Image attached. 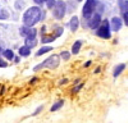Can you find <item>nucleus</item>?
Here are the masks:
<instances>
[{"mask_svg":"<svg viewBox=\"0 0 128 123\" xmlns=\"http://www.w3.org/2000/svg\"><path fill=\"white\" fill-rule=\"evenodd\" d=\"M42 14H44L42 6L32 5L26 8L22 14V24L28 27H36V24L42 22Z\"/></svg>","mask_w":128,"mask_h":123,"instance_id":"1","label":"nucleus"},{"mask_svg":"<svg viewBox=\"0 0 128 123\" xmlns=\"http://www.w3.org/2000/svg\"><path fill=\"white\" fill-rule=\"evenodd\" d=\"M60 56L59 54H51L49 58H46L44 62H41L40 64L35 66L34 67V72H38V70H42L45 68H49V69H56L59 66H60Z\"/></svg>","mask_w":128,"mask_h":123,"instance_id":"2","label":"nucleus"},{"mask_svg":"<svg viewBox=\"0 0 128 123\" xmlns=\"http://www.w3.org/2000/svg\"><path fill=\"white\" fill-rule=\"evenodd\" d=\"M51 16L55 20H63L67 16V4L64 0H56L54 8L51 9Z\"/></svg>","mask_w":128,"mask_h":123,"instance_id":"3","label":"nucleus"},{"mask_svg":"<svg viewBox=\"0 0 128 123\" xmlns=\"http://www.w3.org/2000/svg\"><path fill=\"white\" fill-rule=\"evenodd\" d=\"M95 35L102 38V40H110L112 38V30H110V24H109V19H102L100 26L95 30Z\"/></svg>","mask_w":128,"mask_h":123,"instance_id":"4","label":"nucleus"},{"mask_svg":"<svg viewBox=\"0 0 128 123\" xmlns=\"http://www.w3.org/2000/svg\"><path fill=\"white\" fill-rule=\"evenodd\" d=\"M99 0H84V4L82 8V19H88L96 10Z\"/></svg>","mask_w":128,"mask_h":123,"instance_id":"5","label":"nucleus"},{"mask_svg":"<svg viewBox=\"0 0 128 123\" xmlns=\"http://www.w3.org/2000/svg\"><path fill=\"white\" fill-rule=\"evenodd\" d=\"M101 20H102V18H101V14H99V13H94L88 19H86V23H87V28H90V30H96L99 26H100V23H101Z\"/></svg>","mask_w":128,"mask_h":123,"instance_id":"6","label":"nucleus"},{"mask_svg":"<svg viewBox=\"0 0 128 123\" xmlns=\"http://www.w3.org/2000/svg\"><path fill=\"white\" fill-rule=\"evenodd\" d=\"M109 24H110L112 32H119V31L122 30V27L124 26L122 18L118 17V16H115V17H113L112 19H109Z\"/></svg>","mask_w":128,"mask_h":123,"instance_id":"7","label":"nucleus"},{"mask_svg":"<svg viewBox=\"0 0 128 123\" xmlns=\"http://www.w3.org/2000/svg\"><path fill=\"white\" fill-rule=\"evenodd\" d=\"M69 30H70V32H77L78 28H80V17L77 16H72V18L69 19V22L66 24Z\"/></svg>","mask_w":128,"mask_h":123,"instance_id":"8","label":"nucleus"},{"mask_svg":"<svg viewBox=\"0 0 128 123\" xmlns=\"http://www.w3.org/2000/svg\"><path fill=\"white\" fill-rule=\"evenodd\" d=\"M54 50V48L52 46H50V45H42L37 51H36V54H35V56L36 58H38V56H44V55H46V54H49V53H51V51Z\"/></svg>","mask_w":128,"mask_h":123,"instance_id":"9","label":"nucleus"},{"mask_svg":"<svg viewBox=\"0 0 128 123\" xmlns=\"http://www.w3.org/2000/svg\"><path fill=\"white\" fill-rule=\"evenodd\" d=\"M56 40V37L52 35V34H45V35H42L40 37V44L42 45H46V44H51V42H54V41Z\"/></svg>","mask_w":128,"mask_h":123,"instance_id":"10","label":"nucleus"},{"mask_svg":"<svg viewBox=\"0 0 128 123\" xmlns=\"http://www.w3.org/2000/svg\"><path fill=\"white\" fill-rule=\"evenodd\" d=\"M31 54H32V49H30L28 46L22 45V46L18 48V54L17 55H19L20 58H28Z\"/></svg>","mask_w":128,"mask_h":123,"instance_id":"11","label":"nucleus"},{"mask_svg":"<svg viewBox=\"0 0 128 123\" xmlns=\"http://www.w3.org/2000/svg\"><path fill=\"white\" fill-rule=\"evenodd\" d=\"M126 68H127V64L126 63H120V64H116L115 67H114V69H113V77L114 78H118L123 72L126 70Z\"/></svg>","mask_w":128,"mask_h":123,"instance_id":"12","label":"nucleus"},{"mask_svg":"<svg viewBox=\"0 0 128 123\" xmlns=\"http://www.w3.org/2000/svg\"><path fill=\"white\" fill-rule=\"evenodd\" d=\"M82 45H83V41L82 40H76L74 44L72 45V50H70V54L72 55H78L80 51L82 49Z\"/></svg>","mask_w":128,"mask_h":123,"instance_id":"13","label":"nucleus"},{"mask_svg":"<svg viewBox=\"0 0 128 123\" xmlns=\"http://www.w3.org/2000/svg\"><path fill=\"white\" fill-rule=\"evenodd\" d=\"M2 56H3L5 60H8V62H13V59H14V56H16V53H14V50H13V49L6 48V49L3 50Z\"/></svg>","mask_w":128,"mask_h":123,"instance_id":"14","label":"nucleus"},{"mask_svg":"<svg viewBox=\"0 0 128 123\" xmlns=\"http://www.w3.org/2000/svg\"><path fill=\"white\" fill-rule=\"evenodd\" d=\"M37 44H38V40H37V37H26L24 38V44L23 45H26V46H28L30 49H34V48H36L37 46Z\"/></svg>","mask_w":128,"mask_h":123,"instance_id":"15","label":"nucleus"},{"mask_svg":"<svg viewBox=\"0 0 128 123\" xmlns=\"http://www.w3.org/2000/svg\"><path fill=\"white\" fill-rule=\"evenodd\" d=\"M12 18V14H10V10L8 8H3L0 9V20H8Z\"/></svg>","mask_w":128,"mask_h":123,"instance_id":"16","label":"nucleus"},{"mask_svg":"<svg viewBox=\"0 0 128 123\" xmlns=\"http://www.w3.org/2000/svg\"><path fill=\"white\" fill-rule=\"evenodd\" d=\"M120 10V14L122 13H128V0H116Z\"/></svg>","mask_w":128,"mask_h":123,"instance_id":"17","label":"nucleus"},{"mask_svg":"<svg viewBox=\"0 0 128 123\" xmlns=\"http://www.w3.org/2000/svg\"><path fill=\"white\" fill-rule=\"evenodd\" d=\"M26 2L24 0H16L14 2V9L17 10V12H23V10L26 9Z\"/></svg>","mask_w":128,"mask_h":123,"instance_id":"18","label":"nucleus"},{"mask_svg":"<svg viewBox=\"0 0 128 123\" xmlns=\"http://www.w3.org/2000/svg\"><path fill=\"white\" fill-rule=\"evenodd\" d=\"M66 4H67V13H73L76 10L78 3L76 0H69V2H66Z\"/></svg>","mask_w":128,"mask_h":123,"instance_id":"19","label":"nucleus"},{"mask_svg":"<svg viewBox=\"0 0 128 123\" xmlns=\"http://www.w3.org/2000/svg\"><path fill=\"white\" fill-rule=\"evenodd\" d=\"M51 34L54 35L56 38H58V37H62L63 34H64V27H63V26H59V24H55V26H54V31H52Z\"/></svg>","mask_w":128,"mask_h":123,"instance_id":"20","label":"nucleus"},{"mask_svg":"<svg viewBox=\"0 0 128 123\" xmlns=\"http://www.w3.org/2000/svg\"><path fill=\"white\" fill-rule=\"evenodd\" d=\"M63 105H64V100H58V101H55L54 104H52V106L50 108V112H51V113H55V112H58L59 109H62Z\"/></svg>","mask_w":128,"mask_h":123,"instance_id":"21","label":"nucleus"},{"mask_svg":"<svg viewBox=\"0 0 128 123\" xmlns=\"http://www.w3.org/2000/svg\"><path fill=\"white\" fill-rule=\"evenodd\" d=\"M30 28L31 27H28V26H24V24H22V26H19V28H18V32H19V36L20 37H26L27 35H28V31H30Z\"/></svg>","mask_w":128,"mask_h":123,"instance_id":"22","label":"nucleus"},{"mask_svg":"<svg viewBox=\"0 0 128 123\" xmlns=\"http://www.w3.org/2000/svg\"><path fill=\"white\" fill-rule=\"evenodd\" d=\"M59 56H60L62 60L68 62V60L70 59L72 54H70V51H69V50H63V51H60V53H59Z\"/></svg>","mask_w":128,"mask_h":123,"instance_id":"23","label":"nucleus"},{"mask_svg":"<svg viewBox=\"0 0 128 123\" xmlns=\"http://www.w3.org/2000/svg\"><path fill=\"white\" fill-rule=\"evenodd\" d=\"M104 10H105V4L98 2V5H96V10H95V12H96V13H99V14H102V13H104Z\"/></svg>","mask_w":128,"mask_h":123,"instance_id":"24","label":"nucleus"},{"mask_svg":"<svg viewBox=\"0 0 128 123\" xmlns=\"http://www.w3.org/2000/svg\"><path fill=\"white\" fill-rule=\"evenodd\" d=\"M83 86H84V84H80V85L77 84L76 86L73 87V90H72V94H73V95H76V94H78V92H80V91H81V90L83 88Z\"/></svg>","mask_w":128,"mask_h":123,"instance_id":"25","label":"nucleus"},{"mask_svg":"<svg viewBox=\"0 0 128 123\" xmlns=\"http://www.w3.org/2000/svg\"><path fill=\"white\" fill-rule=\"evenodd\" d=\"M55 3H56V0H46V3H45V5H46L48 10H51L52 8H54Z\"/></svg>","mask_w":128,"mask_h":123,"instance_id":"26","label":"nucleus"},{"mask_svg":"<svg viewBox=\"0 0 128 123\" xmlns=\"http://www.w3.org/2000/svg\"><path fill=\"white\" fill-rule=\"evenodd\" d=\"M8 66H9V62L5 60L3 56H0V68L4 69V68H8Z\"/></svg>","mask_w":128,"mask_h":123,"instance_id":"27","label":"nucleus"},{"mask_svg":"<svg viewBox=\"0 0 128 123\" xmlns=\"http://www.w3.org/2000/svg\"><path fill=\"white\" fill-rule=\"evenodd\" d=\"M120 18L123 20V24L128 27V13H122L120 14Z\"/></svg>","mask_w":128,"mask_h":123,"instance_id":"28","label":"nucleus"},{"mask_svg":"<svg viewBox=\"0 0 128 123\" xmlns=\"http://www.w3.org/2000/svg\"><path fill=\"white\" fill-rule=\"evenodd\" d=\"M42 110H44V105H40V106H38V108H37L34 113H32V114H31V117H36V116H38Z\"/></svg>","mask_w":128,"mask_h":123,"instance_id":"29","label":"nucleus"},{"mask_svg":"<svg viewBox=\"0 0 128 123\" xmlns=\"http://www.w3.org/2000/svg\"><path fill=\"white\" fill-rule=\"evenodd\" d=\"M32 2H34V4H35V5L42 6V5H45V3H46V0H32Z\"/></svg>","mask_w":128,"mask_h":123,"instance_id":"30","label":"nucleus"},{"mask_svg":"<svg viewBox=\"0 0 128 123\" xmlns=\"http://www.w3.org/2000/svg\"><path fill=\"white\" fill-rule=\"evenodd\" d=\"M46 28H48V27H46L45 24H44V26H42V27L40 28V31H38V34H40V36H42V35H45V34H48V32H46Z\"/></svg>","mask_w":128,"mask_h":123,"instance_id":"31","label":"nucleus"},{"mask_svg":"<svg viewBox=\"0 0 128 123\" xmlns=\"http://www.w3.org/2000/svg\"><path fill=\"white\" fill-rule=\"evenodd\" d=\"M20 59H22V58L16 54V56H14V59H13V63H14V64H19V63H20Z\"/></svg>","mask_w":128,"mask_h":123,"instance_id":"32","label":"nucleus"},{"mask_svg":"<svg viewBox=\"0 0 128 123\" xmlns=\"http://www.w3.org/2000/svg\"><path fill=\"white\" fill-rule=\"evenodd\" d=\"M37 81H38V78H37V77H32V78L30 80V82H28V84H30V85H35Z\"/></svg>","mask_w":128,"mask_h":123,"instance_id":"33","label":"nucleus"},{"mask_svg":"<svg viewBox=\"0 0 128 123\" xmlns=\"http://www.w3.org/2000/svg\"><path fill=\"white\" fill-rule=\"evenodd\" d=\"M66 84H68V78H63V80L59 81V86H63V85H66Z\"/></svg>","mask_w":128,"mask_h":123,"instance_id":"34","label":"nucleus"},{"mask_svg":"<svg viewBox=\"0 0 128 123\" xmlns=\"http://www.w3.org/2000/svg\"><path fill=\"white\" fill-rule=\"evenodd\" d=\"M91 64H92V62H91V60H87V62H86V63H84V64H83V68H88V67H90Z\"/></svg>","mask_w":128,"mask_h":123,"instance_id":"35","label":"nucleus"},{"mask_svg":"<svg viewBox=\"0 0 128 123\" xmlns=\"http://www.w3.org/2000/svg\"><path fill=\"white\" fill-rule=\"evenodd\" d=\"M5 48H4V45H3V42H0V56H2V54H3V50H4Z\"/></svg>","mask_w":128,"mask_h":123,"instance_id":"36","label":"nucleus"},{"mask_svg":"<svg viewBox=\"0 0 128 123\" xmlns=\"http://www.w3.org/2000/svg\"><path fill=\"white\" fill-rule=\"evenodd\" d=\"M100 72H101V67H98V68L94 70V73H95V74H98V73H100Z\"/></svg>","mask_w":128,"mask_h":123,"instance_id":"37","label":"nucleus"},{"mask_svg":"<svg viewBox=\"0 0 128 123\" xmlns=\"http://www.w3.org/2000/svg\"><path fill=\"white\" fill-rule=\"evenodd\" d=\"M77 3H82V2H84V0H76Z\"/></svg>","mask_w":128,"mask_h":123,"instance_id":"38","label":"nucleus"},{"mask_svg":"<svg viewBox=\"0 0 128 123\" xmlns=\"http://www.w3.org/2000/svg\"><path fill=\"white\" fill-rule=\"evenodd\" d=\"M0 9H2V4H0Z\"/></svg>","mask_w":128,"mask_h":123,"instance_id":"39","label":"nucleus"},{"mask_svg":"<svg viewBox=\"0 0 128 123\" xmlns=\"http://www.w3.org/2000/svg\"><path fill=\"white\" fill-rule=\"evenodd\" d=\"M5 2H9V0H5Z\"/></svg>","mask_w":128,"mask_h":123,"instance_id":"40","label":"nucleus"}]
</instances>
